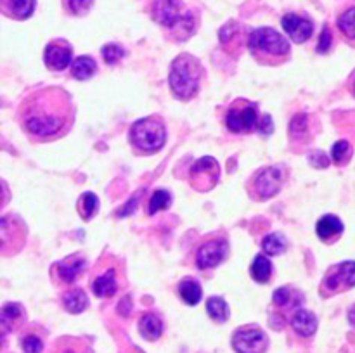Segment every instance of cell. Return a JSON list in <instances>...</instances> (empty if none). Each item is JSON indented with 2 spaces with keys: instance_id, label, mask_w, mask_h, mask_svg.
I'll use <instances>...</instances> for the list:
<instances>
[{
  "instance_id": "33",
  "label": "cell",
  "mask_w": 355,
  "mask_h": 353,
  "mask_svg": "<svg viewBox=\"0 0 355 353\" xmlns=\"http://www.w3.org/2000/svg\"><path fill=\"white\" fill-rule=\"evenodd\" d=\"M123 55H125V51H123V47H121V45H118V44L104 45L103 57L106 59L107 64H116V62L120 61Z\"/></svg>"
},
{
  "instance_id": "35",
  "label": "cell",
  "mask_w": 355,
  "mask_h": 353,
  "mask_svg": "<svg viewBox=\"0 0 355 353\" xmlns=\"http://www.w3.org/2000/svg\"><path fill=\"white\" fill-rule=\"evenodd\" d=\"M21 345H23L24 353H42V350H44V343H42V339L35 334L24 336Z\"/></svg>"
},
{
  "instance_id": "40",
  "label": "cell",
  "mask_w": 355,
  "mask_h": 353,
  "mask_svg": "<svg viewBox=\"0 0 355 353\" xmlns=\"http://www.w3.org/2000/svg\"><path fill=\"white\" fill-rule=\"evenodd\" d=\"M85 345H83L82 341H78V339H69V346H64V348H61V352L59 353H82L85 352Z\"/></svg>"
},
{
  "instance_id": "6",
  "label": "cell",
  "mask_w": 355,
  "mask_h": 353,
  "mask_svg": "<svg viewBox=\"0 0 355 353\" xmlns=\"http://www.w3.org/2000/svg\"><path fill=\"white\" fill-rule=\"evenodd\" d=\"M225 125L234 134H250L259 125V116H257V106L245 99H239L229 107Z\"/></svg>"
},
{
  "instance_id": "14",
  "label": "cell",
  "mask_w": 355,
  "mask_h": 353,
  "mask_svg": "<svg viewBox=\"0 0 355 353\" xmlns=\"http://www.w3.org/2000/svg\"><path fill=\"white\" fill-rule=\"evenodd\" d=\"M85 258H82V256L78 255H73V256H68V258L61 260L59 263H55V275H58V279L61 280V282L64 284H71L75 282L76 279H78L80 275H82V272L85 270Z\"/></svg>"
},
{
  "instance_id": "3",
  "label": "cell",
  "mask_w": 355,
  "mask_h": 353,
  "mask_svg": "<svg viewBox=\"0 0 355 353\" xmlns=\"http://www.w3.org/2000/svg\"><path fill=\"white\" fill-rule=\"evenodd\" d=\"M248 45L252 54L259 61L276 62L279 59L283 61L290 54V42L272 28H259V30L252 31Z\"/></svg>"
},
{
  "instance_id": "7",
  "label": "cell",
  "mask_w": 355,
  "mask_h": 353,
  "mask_svg": "<svg viewBox=\"0 0 355 353\" xmlns=\"http://www.w3.org/2000/svg\"><path fill=\"white\" fill-rule=\"evenodd\" d=\"M355 286V262H343L331 266L326 272L321 284L322 296H331V294L342 293Z\"/></svg>"
},
{
  "instance_id": "28",
  "label": "cell",
  "mask_w": 355,
  "mask_h": 353,
  "mask_svg": "<svg viewBox=\"0 0 355 353\" xmlns=\"http://www.w3.org/2000/svg\"><path fill=\"white\" fill-rule=\"evenodd\" d=\"M262 248H263V251L270 256L283 255L288 248V242H286V239H284L283 234H270L263 239Z\"/></svg>"
},
{
  "instance_id": "26",
  "label": "cell",
  "mask_w": 355,
  "mask_h": 353,
  "mask_svg": "<svg viewBox=\"0 0 355 353\" xmlns=\"http://www.w3.org/2000/svg\"><path fill=\"white\" fill-rule=\"evenodd\" d=\"M274 303L281 308L298 307L302 303V296L291 287H279V289L274 291Z\"/></svg>"
},
{
  "instance_id": "9",
  "label": "cell",
  "mask_w": 355,
  "mask_h": 353,
  "mask_svg": "<svg viewBox=\"0 0 355 353\" xmlns=\"http://www.w3.org/2000/svg\"><path fill=\"white\" fill-rule=\"evenodd\" d=\"M269 339L259 327H241L232 336V348L238 353H266Z\"/></svg>"
},
{
  "instance_id": "10",
  "label": "cell",
  "mask_w": 355,
  "mask_h": 353,
  "mask_svg": "<svg viewBox=\"0 0 355 353\" xmlns=\"http://www.w3.org/2000/svg\"><path fill=\"white\" fill-rule=\"evenodd\" d=\"M229 244L225 239H215V241H208L198 249L196 255V265L198 269L207 270L214 269L218 263L224 262L225 256H227Z\"/></svg>"
},
{
  "instance_id": "16",
  "label": "cell",
  "mask_w": 355,
  "mask_h": 353,
  "mask_svg": "<svg viewBox=\"0 0 355 353\" xmlns=\"http://www.w3.org/2000/svg\"><path fill=\"white\" fill-rule=\"evenodd\" d=\"M291 327L298 336L311 338L318 331V317L309 310H297L291 317Z\"/></svg>"
},
{
  "instance_id": "34",
  "label": "cell",
  "mask_w": 355,
  "mask_h": 353,
  "mask_svg": "<svg viewBox=\"0 0 355 353\" xmlns=\"http://www.w3.org/2000/svg\"><path fill=\"white\" fill-rule=\"evenodd\" d=\"M92 2L94 0H64V6L75 16H82V14H85L90 9Z\"/></svg>"
},
{
  "instance_id": "8",
  "label": "cell",
  "mask_w": 355,
  "mask_h": 353,
  "mask_svg": "<svg viewBox=\"0 0 355 353\" xmlns=\"http://www.w3.org/2000/svg\"><path fill=\"white\" fill-rule=\"evenodd\" d=\"M220 176V166H218L217 159L211 156H205V158L198 159L191 168V185L200 192H207V190L214 189L215 183L218 182Z\"/></svg>"
},
{
  "instance_id": "21",
  "label": "cell",
  "mask_w": 355,
  "mask_h": 353,
  "mask_svg": "<svg viewBox=\"0 0 355 353\" xmlns=\"http://www.w3.org/2000/svg\"><path fill=\"white\" fill-rule=\"evenodd\" d=\"M62 303L69 314H82L87 307H89V298H87L85 291L73 289L62 296Z\"/></svg>"
},
{
  "instance_id": "5",
  "label": "cell",
  "mask_w": 355,
  "mask_h": 353,
  "mask_svg": "<svg viewBox=\"0 0 355 353\" xmlns=\"http://www.w3.org/2000/svg\"><path fill=\"white\" fill-rule=\"evenodd\" d=\"M284 182V172L279 166H267L259 170L250 182L248 190L253 199L263 201L270 199L281 190Z\"/></svg>"
},
{
  "instance_id": "32",
  "label": "cell",
  "mask_w": 355,
  "mask_h": 353,
  "mask_svg": "<svg viewBox=\"0 0 355 353\" xmlns=\"http://www.w3.org/2000/svg\"><path fill=\"white\" fill-rule=\"evenodd\" d=\"M350 154H352V147L347 141H338L331 149V156H333V161L336 165H343L350 159Z\"/></svg>"
},
{
  "instance_id": "36",
  "label": "cell",
  "mask_w": 355,
  "mask_h": 353,
  "mask_svg": "<svg viewBox=\"0 0 355 353\" xmlns=\"http://www.w3.org/2000/svg\"><path fill=\"white\" fill-rule=\"evenodd\" d=\"M144 194V189H141L139 192H135L134 196L130 197V201H128L127 204H125L123 208H120L118 210V217H127V215H132L135 211V208H137V203H141V196Z\"/></svg>"
},
{
  "instance_id": "43",
  "label": "cell",
  "mask_w": 355,
  "mask_h": 353,
  "mask_svg": "<svg viewBox=\"0 0 355 353\" xmlns=\"http://www.w3.org/2000/svg\"><path fill=\"white\" fill-rule=\"evenodd\" d=\"M352 92H354V96H355V76H354V82H352Z\"/></svg>"
},
{
  "instance_id": "30",
  "label": "cell",
  "mask_w": 355,
  "mask_h": 353,
  "mask_svg": "<svg viewBox=\"0 0 355 353\" xmlns=\"http://www.w3.org/2000/svg\"><path fill=\"white\" fill-rule=\"evenodd\" d=\"M170 204H172V197H170V192H166V190H163V189L155 190V192H153V196H151V199H149L148 213L149 215L158 213V211L166 210Z\"/></svg>"
},
{
  "instance_id": "12",
  "label": "cell",
  "mask_w": 355,
  "mask_h": 353,
  "mask_svg": "<svg viewBox=\"0 0 355 353\" xmlns=\"http://www.w3.org/2000/svg\"><path fill=\"white\" fill-rule=\"evenodd\" d=\"M182 2L180 0H155L153 2V17L156 23L163 26L172 28L173 24L179 23L182 17Z\"/></svg>"
},
{
  "instance_id": "2",
  "label": "cell",
  "mask_w": 355,
  "mask_h": 353,
  "mask_svg": "<svg viewBox=\"0 0 355 353\" xmlns=\"http://www.w3.org/2000/svg\"><path fill=\"white\" fill-rule=\"evenodd\" d=\"M201 73L203 69H201L200 61L193 55L182 54L175 57L170 68V87L175 97L186 100L196 96L200 89Z\"/></svg>"
},
{
  "instance_id": "41",
  "label": "cell",
  "mask_w": 355,
  "mask_h": 353,
  "mask_svg": "<svg viewBox=\"0 0 355 353\" xmlns=\"http://www.w3.org/2000/svg\"><path fill=\"white\" fill-rule=\"evenodd\" d=\"M260 132H262V134H270V132H272V120H270V116L269 114H266V116H263V120L260 121Z\"/></svg>"
},
{
  "instance_id": "23",
  "label": "cell",
  "mask_w": 355,
  "mask_h": 353,
  "mask_svg": "<svg viewBox=\"0 0 355 353\" xmlns=\"http://www.w3.org/2000/svg\"><path fill=\"white\" fill-rule=\"evenodd\" d=\"M270 275H272V263L267 256L259 255L255 260H253L252 265V277L260 284L269 282Z\"/></svg>"
},
{
  "instance_id": "39",
  "label": "cell",
  "mask_w": 355,
  "mask_h": 353,
  "mask_svg": "<svg viewBox=\"0 0 355 353\" xmlns=\"http://www.w3.org/2000/svg\"><path fill=\"white\" fill-rule=\"evenodd\" d=\"M309 159H311V163L314 166H319V168H326V166L329 165V158L324 154L322 151H314L311 152V156H309Z\"/></svg>"
},
{
  "instance_id": "38",
  "label": "cell",
  "mask_w": 355,
  "mask_h": 353,
  "mask_svg": "<svg viewBox=\"0 0 355 353\" xmlns=\"http://www.w3.org/2000/svg\"><path fill=\"white\" fill-rule=\"evenodd\" d=\"M331 45H333L331 31H329L328 26H324V30H322V33H321V38H319L318 52H321V54H326V52L331 48Z\"/></svg>"
},
{
  "instance_id": "27",
  "label": "cell",
  "mask_w": 355,
  "mask_h": 353,
  "mask_svg": "<svg viewBox=\"0 0 355 353\" xmlns=\"http://www.w3.org/2000/svg\"><path fill=\"white\" fill-rule=\"evenodd\" d=\"M207 311L215 322H225L229 318V307L222 298H210L207 303Z\"/></svg>"
},
{
  "instance_id": "13",
  "label": "cell",
  "mask_w": 355,
  "mask_h": 353,
  "mask_svg": "<svg viewBox=\"0 0 355 353\" xmlns=\"http://www.w3.org/2000/svg\"><path fill=\"white\" fill-rule=\"evenodd\" d=\"M283 28L288 35L291 37V40L302 44V42L309 40L314 31V24L307 17H302L298 14H286L283 17Z\"/></svg>"
},
{
  "instance_id": "17",
  "label": "cell",
  "mask_w": 355,
  "mask_h": 353,
  "mask_svg": "<svg viewBox=\"0 0 355 353\" xmlns=\"http://www.w3.org/2000/svg\"><path fill=\"white\" fill-rule=\"evenodd\" d=\"M35 0H2V10L14 19H26L33 14Z\"/></svg>"
},
{
  "instance_id": "18",
  "label": "cell",
  "mask_w": 355,
  "mask_h": 353,
  "mask_svg": "<svg viewBox=\"0 0 355 353\" xmlns=\"http://www.w3.org/2000/svg\"><path fill=\"white\" fill-rule=\"evenodd\" d=\"M92 289L97 296L107 298L113 296L118 289V279H116V270L110 269L103 273V275L96 277L92 284Z\"/></svg>"
},
{
  "instance_id": "4",
  "label": "cell",
  "mask_w": 355,
  "mask_h": 353,
  "mask_svg": "<svg viewBox=\"0 0 355 353\" xmlns=\"http://www.w3.org/2000/svg\"><path fill=\"white\" fill-rule=\"evenodd\" d=\"M166 138L165 125L159 118H144L134 123L130 130V141L144 152H156L163 147Z\"/></svg>"
},
{
  "instance_id": "15",
  "label": "cell",
  "mask_w": 355,
  "mask_h": 353,
  "mask_svg": "<svg viewBox=\"0 0 355 353\" xmlns=\"http://www.w3.org/2000/svg\"><path fill=\"white\" fill-rule=\"evenodd\" d=\"M319 239L322 242H333L342 235L343 232V224L338 217L335 215H326L321 220L318 221V227H315Z\"/></svg>"
},
{
  "instance_id": "31",
  "label": "cell",
  "mask_w": 355,
  "mask_h": 353,
  "mask_svg": "<svg viewBox=\"0 0 355 353\" xmlns=\"http://www.w3.org/2000/svg\"><path fill=\"white\" fill-rule=\"evenodd\" d=\"M338 28L347 38L355 40V7L347 9L345 12L338 17Z\"/></svg>"
},
{
  "instance_id": "20",
  "label": "cell",
  "mask_w": 355,
  "mask_h": 353,
  "mask_svg": "<svg viewBox=\"0 0 355 353\" xmlns=\"http://www.w3.org/2000/svg\"><path fill=\"white\" fill-rule=\"evenodd\" d=\"M139 331H141L142 338L148 341H156L163 332V322L159 320L156 315L144 314L139 320Z\"/></svg>"
},
{
  "instance_id": "37",
  "label": "cell",
  "mask_w": 355,
  "mask_h": 353,
  "mask_svg": "<svg viewBox=\"0 0 355 353\" xmlns=\"http://www.w3.org/2000/svg\"><path fill=\"white\" fill-rule=\"evenodd\" d=\"M307 132V114H297L290 123V134L304 135Z\"/></svg>"
},
{
  "instance_id": "1",
  "label": "cell",
  "mask_w": 355,
  "mask_h": 353,
  "mask_svg": "<svg viewBox=\"0 0 355 353\" xmlns=\"http://www.w3.org/2000/svg\"><path fill=\"white\" fill-rule=\"evenodd\" d=\"M17 118L33 141H54L69 132L75 107L69 93L61 87H40L24 97Z\"/></svg>"
},
{
  "instance_id": "25",
  "label": "cell",
  "mask_w": 355,
  "mask_h": 353,
  "mask_svg": "<svg viewBox=\"0 0 355 353\" xmlns=\"http://www.w3.org/2000/svg\"><path fill=\"white\" fill-rule=\"evenodd\" d=\"M194 28H196V24H194L193 14H184L179 19V23H175L170 28L172 30L170 33H172L175 40H186V38H189L194 33Z\"/></svg>"
},
{
  "instance_id": "19",
  "label": "cell",
  "mask_w": 355,
  "mask_h": 353,
  "mask_svg": "<svg viewBox=\"0 0 355 353\" xmlns=\"http://www.w3.org/2000/svg\"><path fill=\"white\" fill-rule=\"evenodd\" d=\"M24 318V310L19 303H6L2 308V329L3 332H10L21 324Z\"/></svg>"
},
{
  "instance_id": "11",
  "label": "cell",
  "mask_w": 355,
  "mask_h": 353,
  "mask_svg": "<svg viewBox=\"0 0 355 353\" xmlns=\"http://www.w3.org/2000/svg\"><path fill=\"white\" fill-rule=\"evenodd\" d=\"M44 61L47 68L54 69V71H62L68 68L69 62H73V48L69 47L68 42L52 40L45 47Z\"/></svg>"
},
{
  "instance_id": "24",
  "label": "cell",
  "mask_w": 355,
  "mask_h": 353,
  "mask_svg": "<svg viewBox=\"0 0 355 353\" xmlns=\"http://www.w3.org/2000/svg\"><path fill=\"white\" fill-rule=\"evenodd\" d=\"M179 293H180V298H182L184 301H186L187 305H198L201 300V286L196 282V280L193 279H184L182 282L179 284Z\"/></svg>"
},
{
  "instance_id": "42",
  "label": "cell",
  "mask_w": 355,
  "mask_h": 353,
  "mask_svg": "<svg viewBox=\"0 0 355 353\" xmlns=\"http://www.w3.org/2000/svg\"><path fill=\"white\" fill-rule=\"evenodd\" d=\"M349 318H350V322H352V325L355 327V308H354V310H350Z\"/></svg>"
},
{
  "instance_id": "29",
  "label": "cell",
  "mask_w": 355,
  "mask_h": 353,
  "mask_svg": "<svg viewBox=\"0 0 355 353\" xmlns=\"http://www.w3.org/2000/svg\"><path fill=\"white\" fill-rule=\"evenodd\" d=\"M99 208V201H97V196L94 192H85L82 194L78 203V210H80V217L83 220H90L94 217V213Z\"/></svg>"
},
{
  "instance_id": "22",
  "label": "cell",
  "mask_w": 355,
  "mask_h": 353,
  "mask_svg": "<svg viewBox=\"0 0 355 353\" xmlns=\"http://www.w3.org/2000/svg\"><path fill=\"white\" fill-rule=\"evenodd\" d=\"M97 71V64L90 55H80L71 62V75L76 80H89Z\"/></svg>"
}]
</instances>
